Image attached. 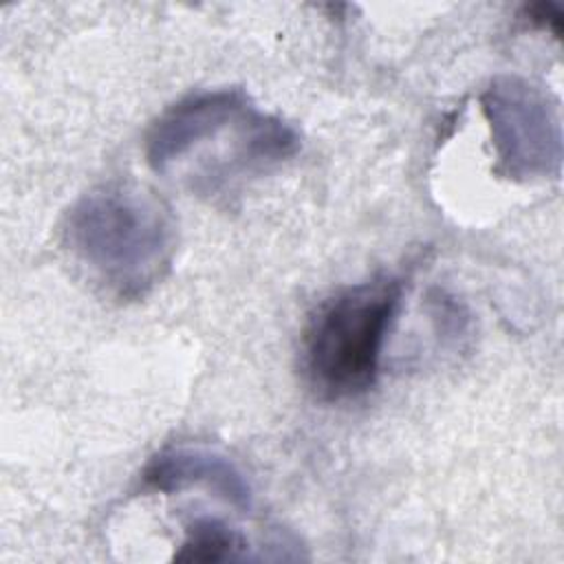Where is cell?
<instances>
[{
	"label": "cell",
	"instance_id": "1",
	"mask_svg": "<svg viewBox=\"0 0 564 564\" xmlns=\"http://www.w3.org/2000/svg\"><path fill=\"white\" fill-rule=\"evenodd\" d=\"M64 245L110 293L134 300L170 271L176 223L167 203L152 189L112 181L70 207Z\"/></svg>",
	"mask_w": 564,
	"mask_h": 564
},
{
	"label": "cell",
	"instance_id": "2",
	"mask_svg": "<svg viewBox=\"0 0 564 564\" xmlns=\"http://www.w3.org/2000/svg\"><path fill=\"white\" fill-rule=\"evenodd\" d=\"M401 295L403 282L383 275L346 286L315 308L304 328L300 364L317 399H357L377 383Z\"/></svg>",
	"mask_w": 564,
	"mask_h": 564
},
{
	"label": "cell",
	"instance_id": "3",
	"mask_svg": "<svg viewBox=\"0 0 564 564\" xmlns=\"http://www.w3.org/2000/svg\"><path fill=\"white\" fill-rule=\"evenodd\" d=\"M482 112L500 174L529 181L560 172V112L538 86L516 75H500L482 95Z\"/></svg>",
	"mask_w": 564,
	"mask_h": 564
},
{
	"label": "cell",
	"instance_id": "4",
	"mask_svg": "<svg viewBox=\"0 0 564 564\" xmlns=\"http://www.w3.org/2000/svg\"><path fill=\"white\" fill-rule=\"evenodd\" d=\"M253 108L242 88L189 93L167 106L145 134V159L154 172H167L220 132L231 130Z\"/></svg>",
	"mask_w": 564,
	"mask_h": 564
},
{
	"label": "cell",
	"instance_id": "5",
	"mask_svg": "<svg viewBox=\"0 0 564 564\" xmlns=\"http://www.w3.org/2000/svg\"><path fill=\"white\" fill-rule=\"evenodd\" d=\"M143 487L159 494L203 487L238 511H249L253 491L247 476L223 454L205 447H167L141 471Z\"/></svg>",
	"mask_w": 564,
	"mask_h": 564
},
{
	"label": "cell",
	"instance_id": "6",
	"mask_svg": "<svg viewBox=\"0 0 564 564\" xmlns=\"http://www.w3.org/2000/svg\"><path fill=\"white\" fill-rule=\"evenodd\" d=\"M249 542L240 531L218 518L200 516L185 527V540L174 553L176 562H227L245 557Z\"/></svg>",
	"mask_w": 564,
	"mask_h": 564
},
{
	"label": "cell",
	"instance_id": "7",
	"mask_svg": "<svg viewBox=\"0 0 564 564\" xmlns=\"http://www.w3.org/2000/svg\"><path fill=\"white\" fill-rule=\"evenodd\" d=\"M527 18H529L533 24H538V26H542V29H546V31L560 35L562 11H560L555 4H551V2L529 4V7H527Z\"/></svg>",
	"mask_w": 564,
	"mask_h": 564
}]
</instances>
